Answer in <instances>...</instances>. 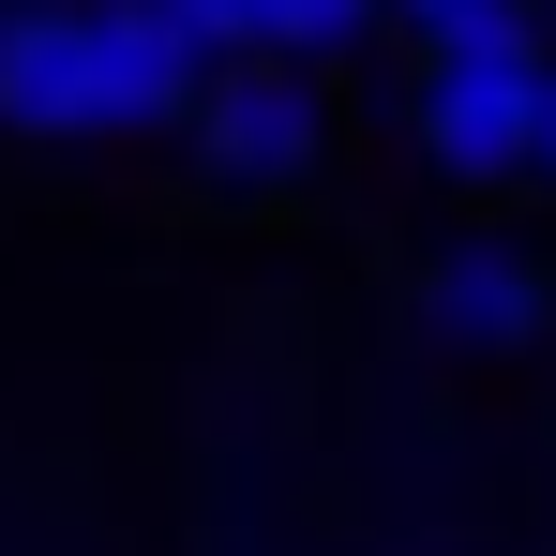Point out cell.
Instances as JSON below:
<instances>
[{"mask_svg": "<svg viewBox=\"0 0 556 556\" xmlns=\"http://www.w3.org/2000/svg\"><path fill=\"white\" fill-rule=\"evenodd\" d=\"M542 105H556V61L527 30V0H481L452 30H421V166L466 195L496 181H542Z\"/></svg>", "mask_w": 556, "mask_h": 556, "instance_id": "1", "label": "cell"}, {"mask_svg": "<svg viewBox=\"0 0 556 556\" xmlns=\"http://www.w3.org/2000/svg\"><path fill=\"white\" fill-rule=\"evenodd\" d=\"M542 181H556V105H542Z\"/></svg>", "mask_w": 556, "mask_h": 556, "instance_id": "8", "label": "cell"}, {"mask_svg": "<svg viewBox=\"0 0 556 556\" xmlns=\"http://www.w3.org/2000/svg\"><path fill=\"white\" fill-rule=\"evenodd\" d=\"M0 136H30V151H91V136H121V121H105L91 0H0Z\"/></svg>", "mask_w": 556, "mask_h": 556, "instance_id": "3", "label": "cell"}, {"mask_svg": "<svg viewBox=\"0 0 556 556\" xmlns=\"http://www.w3.org/2000/svg\"><path fill=\"white\" fill-rule=\"evenodd\" d=\"M391 15H406V30H452V15H481V0H391Z\"/></svg>", "mask_w": 556, "mask_h": 556, "instance_id": "7", "label": "cell"}, {"mask_svg": "<svg viewBox=\"0 0 556 556\" xmlns=\"http://www.w3.org/2000/svg\"><path fill=\"white\" fill-rule=\"evenodd\" d=\"M181 136H195V181H211V195H241V211L301 195V181H316V151H331V121H316V91H301L286 61H241V76H211Z\"/></svg>", "mask_w": 556, "mask_h": 556, "instance_id": "2", "label": "cell"}, {"mask_svg": "<svg viewBox=\"0 0 556 556\" xmlns=\"http://www.w3.org/2000/svg\"><path fill=\"white\" fill-rule=\"evenodd\" d=\"M391 0H271V61H331V46H362Z\"/></svg>", "mask_w": 556, "mask_h": 556, "instance_id": "5", "label": "cell"}, {"mask_svg": "<svg viewBox=\"0 0 556 556\" xmlns=\"http://www.w3.org/2000/svg\"><path fill=\"white\" fill-rule=\"evenodd\" d=\"M421 331L466 346V362H511L556 331V256L542 241H437L421 256Z\"/></svg>", "mask_w": 556, "mask_h": 556, "instance_id": "4", "label": "cell"}, {"mask_svg": "<svg viewBox=\"0 0 556 556\" xmlns=\"http://www.w3.org/2000/svg\"><path fill=\"white\" fill-rule=\"evenodd\" d=\"M195 30H211V46H271V0H181Z\"/></svg>", "mask_w": 556, "mask_h": 556, "instance_id": "6", "label": "cell"}]
</instances>
